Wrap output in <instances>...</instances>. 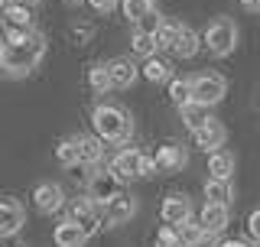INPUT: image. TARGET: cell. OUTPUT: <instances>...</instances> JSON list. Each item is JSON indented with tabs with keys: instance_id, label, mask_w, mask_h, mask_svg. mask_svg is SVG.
<instances>
[{
	"instance_id": "cell-1",
	"label": "cell",
	"mask_w": 260,
	"mask_h": 247,
	"mask_svg": "<svg viewBox=\"0 0 260 247\" xmlns=\"http://www.w3.org/2000/svg\"><path fill=\"white\" fill-rule=\"evenodd\" d=\"M46 55V36L39 29H10L7 43L0 46V69L10 78H23L43 62Z\"/></svg>"
},
{
	"instance_id": "cell-2",
	"label": "cell",
	"mask_w": 260,
	"mask_h": 247,
	"mask_svg": "<svg viewBox=\"0 0 260 247\" xmlns=\"http://www.w3.org/2000/svg\"><path fill=\"white\" fill-rule=\"evenodd\" d=\"M94 137H101L104 143H130L134 137V117L120 104H98L91 111Z\"/></svg>"
},
{
	"instance_id": "cell-3",
	"label": "cell",
	"mask_w": 260,
	"mask_h": 247,
	"mask_svg": "<svg viewBox=\"0 0 260 247\" xmlns=\"http://www.w3.org/2000/svg\"><path fill=\"white\" fill-rule=\"evenodd\" d=\"M202 43H205L208 52L218 55V59L231 55L234 46H238V23H234L231 16H218V20H211L208 29H205V36H202Z\"/></svg>"
},
{
	"instance_id": "cell-4",
	"label": "cell",
	"mask_w": 260,
	"mask_h": 247,
	"mask_svg": "<svg viewBox=\"0 0 260 247\" xmlns=\"http://www.w3.org/2000/svg\"><path fill=\"white\" fill-rule=\"evenodd\" d=\"M114 176L120 179V182H130V179H146V176H153V160L146 153L140 150H134V146H127V150H120L117 156L111 160V166H108Z\"/></svg>"
},
{
	"instance_id": "cell-5",
	"label": "cell",
	"mask_w": 260,
	"mask_h": 247,
	"mask_svg": "<svg viewBox=\"0 0 260 247\" xmlns=\"http://www.w3.org/2000/svg\"><path fill=\"white\" fill-rule=\"evenodd\" d=\"M189 91H192V101L215 108L218 101H224L228 81H224L221 75H215V72H202V75H192V78H189Z\"/></svg>"
},
{
	"instance_id": "cell-6",
	"label": "cell",
	"mask_w": 260,
	"mask_h": 247,
	"mask_svg": "<svg viewBox=\"0 0 260 247\" xmlns=\"http://www.w3.org/2000/svg\"><path fill=\"white\" fill-rule=\"evenodd\" d=\"M69 218L75 221V225L85 231L88 237L91 234H98L104 228V218H101V205L98 202H91V199H75L69 205Z\"/></svg>"
},
{
	"instance_id": "cell-7",
	"label": "cell",
	"mask_w": 260,
	"mask_h": 247,
	"mask_svg": "<svg viewBox=\"0 0 260 247\" xmlns=\"http://www.w3.org/2000/svg\"><path fill=\"white\" fill-rule=\"evenodd\" d=\"M134 215H137V199L130 192H124V189H120L117 195H111L108 202H101L104 225H127Z\"/></svg>"
},
{
	"instance_id": "cell-8",
	"label": "cell",
	"mask_w": 260,
	"mask_h": 247,
	"mask_svg": "<svg viewBox=\"0 0 260 247\" xmlns=\"http://www.w3.org/2000/svg\"><path fill=\"white\" fill-rule=\"evenodd\" d=\"M32 205H36L43 215H55L65 208V192L59 182H39L32 189Z\"/></svg>"
},
{
	"instance_id": "cell-9",
	"label": "cell",
	"mask_w": 260,
	"mask_h": 247,
	"mask_svg": "<svg viewBox=\"0 0 260 247\" xmlns=\"http://www.w3.org/2000/svg\"><path fill=\"white\" fill-rule=\"evenodd\" d=\"M26 225V208L16 199H0V237L20 234Z\"/></svg>"
},
{
	"instance_id": "cell-10",
	"label": "cell",
	"mask_w": 260,
	"mask_h": 247,
	"mask_svg": "<svg viewBox=\"0 0 260 247\" xmlns=\"http://www.w3.org/2000/svg\"><path fill=\"white\" fill-rule=\"evenodd\" d=\"M85 182H88V199L98 202V205L108 202L111 195H117V192H120V186H124V182H120V179L114 176L111 169H108V172H91V176H88Z\"/></svg>"
},
{
	"instance_id": "cell-11",
	"label": "cell",
	"mask_w": 260,
	"mask_h": 247,
	"mask_svg": "<svg viewBox=\"0 0 260 247\" xmlns=\"http://www.w3.org/2000/svg\"><path fill=\"white\" fill-rule=\"evenodd\" d=\"M202 49V36L195 33L192 26H185V23H176V36H173V46H169V52L176 55V59H195Z\"/></svg>"
},
{
	"instance_id": "cell-12",
	"label": "cell",
	"mask_w": 260,
	"mask_h": 247,
	"mask_svg": "<svg viewBox=\"0 0 260 247\" xmlns=\"http://www.w3.org/2000/svg\"><path fill=\"white\" fill-rule=\"evenodd\" d=\"M150 160H153V169L156 172H179L189 163V156H185V150L179 143H162V146H156V153Z\"/></svg>"
},
{
	"instance_id": "cell-13",
	"label": "cell",
	"mask_w": 260,
	"mask_h": 247,
	"mask_svg": "<svg viewBox=\"0 0 260 247\" xmlns=\"http://www.w3.org/2000/svg\"><path fill=\"white\" fill-rule=\"evenodd\" d=\"M192 137H195V143H199L205 153H211V150H218V146H224V140H228V127H224L221 120L208 117L199 130H192Z\"/></svg>"
},
{
	"instance_id": "cell-14",
	"label": "cell",
	"mask_w": 260,
	"mask_h": 247,
	"mask_svg": "<svg viewBox=\"0 0 260 247\" xmlns=\"http://www.w3.org/2000/svg\"><path fill=\"white\" fill-rule=\"evenodd\" d=\"M192 215V202H189V195H166L159 205V218H162V225H182L185 218Z\"/></svg>"
},
{
	"instance_id": "cell-15",
	"label": "cell",
	"mask_w": 260,
	"mask_h": 247,
	"mask_svg": "<svg viewBox=\"0 0 260 247\" xmlns=\"http://www.w3.org/2000/svg\"><path fill=\"white\" fill-rule=\"evenodd\" d=\"M228 221H231V211H228V205H218V202H205V208L199 215V225L211 234H221L228 228Z\"/></svg>"
},
{
	"instance_id": "cell-16",
	"label": "cell",
	"mask_w": 260,
	"mask_h": 247,
	"mask_svg": "<svg viewBox=\"0 0 260 247\" xmlns=\"http://www.w3.org/2000/svg\"><path fill=\"white\" fill-rule=\"evenodd\" d=\"M0 16H4L7 29H36L32 26V13L26 4H16V0H10V4H4V10H0Z\"/></svg>"
},
{
	"instance_id": "cell-17",
	"label": "cell",
	"mask_w": 260,
	"mask_h": 247,
	"mask_svg": "<svg viewBox=\"0 0 260 247\" xmlns=\"http://www.w3.org/2000/svg\"><path fill=\"white\" fill-rule=\"evenodd\" d=\"M108 75H111V88H130L140 75V69H137L130 59H111L108 62Z\"/></svg>"
},
{
	"instance_id": "cell-18",
	"label": "cell",
	"mask_w": 260,
	"mask_h": 247,
	"mask_svg": "<svg viewBox=\"0 0 260 247\" xmlns=\"http://www.w3.org/2000/svg\"><path fill=\"white\" fill-rule=\"evenodd\" d=\"M52 241H55V247H85L88 234L81 231V228H78L72 218H65V221H59V225H55Z\"/></svg>"
},
{
	"instance_id": "cell-19",
	"label": "cell",
	"mask_w": 260,
	"mask_h": 247,
	"mask_svg": "<svg viewBox=\"0 0 260 247\" xmlns=\"http://www.w3.org/2000/svg\"><path fill=\"white\" fill-rule=\"evenodd\" d=\"M75 143H78V163L98 166L104 160V140L101 137H75Z\"/></svg>"
},
{
	"instance_id": "cell-20",
	"label": "cell",
	"mask_w": 260,
	"mask_h": 247,
	"mask_svg": "<svg viewBox=\"0 0 260 247\" xmlns=\"http://www.w3.org/2000/svg\"><path fill=\"white\" fill-rule=\"evenodd\" d=\"M208 172L211 179H231L234 176V153H228L224 146L208 153Z\"/></svg>"
},
{
	"instance_id": "cell-21",
	"label": "cell",
	"mask_w": 260,
	"mask_h": 247,
	"mask_svg": "<svg viewBox=\"0 0 260 247\" xmlns=\"http://www.w3.org/2000/svg\"><path fill=\"white\" fill-rule=\"evenodd\" d=\"M179 114H182V123L189 130H199L202 123L211 117V108H208V104H199V101H185L182 108H179Z\"/></svg>"
},
{
	"instance_id": "cell-22",
	"label": "cell",
	"mask_w": 260,
	"mask_h": 247,
	"mask_svg": "<svg viewBox=\"0 0 260 247\" xmlns=\"http://www.w3.org/2000/svg\"><path fill=\"white\" fill-rule=\"evenodd\" d=\"M140 72H143L146 81H153V85H159V81H169V78H173V69H169V62L156 59V55H146V62H143Z\"/></svg>"
},
{
	"instance_id": "cell-23",
	"label": "cell",
	"mask_w": 260,
	"mask_h": 247,
	"mask_svg": "<svg viewBox=\"0 0 260 247\" xmlns=\"http://www.w3.org/2000/svg\"><path fill=\"white\" fill-rule=\"evenodd\" d=\"M205 199L218 202V205H231V199H234L231 179H208L205 182Z\"/></svg>"
},
{
	"instance_id": "cell-24",
	"label": "cell",
	"mask_w": 260,
	"mask_h": 247,
	"mask_svg": "<svg viewBox=\"0 0 260 247\" xmlns=\"http://www.w3.org/2000/svg\"><path fill=\"white\" fill-rule=\"evenodd\" d=\"M88 85H91L94 95L114 91V88H111V75H108V62H94L91 69H88Z\"/></svg>"
},
{
	"instance_id": "cell-25",
	"label": "cell",
	"mask_w": 260,
	"mask_h": 247,
	"mask_svg": "<svg viewBox=\"0 0 260 247\" xmlns=\"http://www.w3.org/2000/svg\"><path fill=\"white\" fill-rule=\"evenodd\" d=\"M55 160H59L65 169L75 166V163H78V143H75V137L59 140V146H55Z\"/></svg>"
},
{
	"instance_id": "cell-26",
	"label": "cell",
	"mask_w": 260,
	"mask_h": 247,
	"mask_svg": "<svg viewBox=\"0 0 260 247\" xmlns=\"http://www.w3.org/2000/svg\"><path fill=\"white\" fill-rule=\"evenodd\" d=\"M169 98H173V104H176V108H182L185 101H192L189 78H169Z\"/></svg>"
},
{
	"instance_id": "cell-27",
	"label": "cell",
	"mask_w": 260,
	"mask_h": 247,
	"mask_svg": "<svg viewBox=\"0 0 260 247\" xmlns=\"http://www.w3.org/2000/svg\"><path fill=\"white\" fill-rule=\"evenodd\" d=\"M130 49H134L137 55H153L156 52V43H153V33H140V29H134V39H130Z\"/></svg>"
},
{
	"instance_id": "cell-28",
	"label": "cell",
	"mask_w": 260,
	"mask_h": 247,
	"mask_svg": "<svg viewBox=\"0 0 260 247\" xmlns=\"http://www.w3.org/2000/svg\"><path fill=\"white\" fill-rule=\"evenodd\" d=\"M173 36H176V23H166L162 20L156 33H153V43H156V49H162V52H169V46H173Z\"/></svg>"
},
{
	"instance_id": "cell-29",
	"label": "cell",
	"mask_w": 260,
	"mask_h": 247,
	"mask_svg": "<svg viewBox=\"0 0 260 247\" xmlns=\"http://www.w3.org/2000/svg\"><path fill=\"white\" fill-rule=\"evenodd\" d=\"M150 7H153L150 0H120V10H124V16H127L130 23H137L146 10H150Z\"/></svg>"
},
{
	"instance_id": "cell-30",
	"label": "cell",
	"mask_w": 260,
	"mask_h": 247,
	"mask_svg": "<svg viewBox=\"0 0 260 247\" xmlns=\"http://www.w3.org/2000/svg\"><path fill=\"white\" fill-rule=\"evenodd\" d=\"M176 231H179V237H182V244H185V247H189V244L195 241V237H199L202 231H205V228H202V225H199V221H195V218L189 215V218H185V221H182V225H176Z\"/></svg>"
},
{
	"instance_id": "cell-31",
	"label": "cell",
	"mask_w": 260,
	"mask_h": 247,
	"mask_svg": "<svg viewBox=\"0 0 260 247\" xmlns=\"http://www.w3.org/2000/svg\"><path fill=\"white\" fill-rule=\"evenodd\" d=\"M156 247H185L179 231H176V225H162L156 231Z\"/></svg>"
},
{
	"instance_id": "cell-32",
	"label": "cell",
	"mask_w": 260,
	"mask_h": 247,
	"mask_svg": "<svg viewBox=\"0 0 260 247\" xmlns=\"http://www.w3.org/2000/svg\"><path fill=\"white\" fill-rule=\"evenodd\" d=\"M159 23H162V16H159V13H156V10L150 7V10H146V13L140 16V20L134 23V26L140 29V33H156V26H159Z\"/></svg>"
},
{
	"instance_id": "cell-33",
	"label": "cell",
	"mask_w": 260,
	"mask_h": 247,
	"mask_svg": "<svg viewBox=\"0 0 260 247\" xmlns=\"http://www.w3.org/2000/svg\"><path fill=\"white\" fill-rule=\"evenodd\" d=\"M189 247H221V241H218V234H211V231H202Z\"/></svg>"
},
{
	"instance_id": "cell-34",
	"label": "cell",
	"mask_w": 260,
	"mask_h": 247,
	"mask_svg": "<svg viewBox=\"0 0 260 247\" xmlns=\"http://www.w3.org/2000/svg\"><path fill=\"white\" fill-rule=\"evenodd\" d=\"M247 231H250V237L260 244V208L257 211H250V218H247Z\"/></svg>"
},
{
	"instance_id": "cell-35",
	"label": "cell",
	"mask_w": 260,
	"mask_h": 247,
	"mask_svg": "<svg viewBox=\"0 0 260 247\" xmlns=\"http://www.w3.org/2000/svg\"><path fill=\"white\" fill-rule=\"evenodd\" d=\"M88 4L94 7V10H101V13H108V10H114V4L117 0H88Z\"/></svg>"
},
{
	"instance_id": "cell-36",
	"label": "cell",
	"mask_w": 260,
	"mask_h": 247,
	"mask_svg": "<svg viewBox=\"0 0 260 247\" xmlns=\"http://www.w3.org/2000/svg\"><path fill=\"white\" fill-rule=\"evenodd\" d=\"M241 7L250 10V13H260V0H241Z\"/></svg>"
},
{
	"instance_id": "cell-37",
	"label": "cell",
	"mask_w": 260,
	"mask_h": 247,
	"mask_svg": "<svg viewBox=\"0 0 260 247\" xmlns=\"http://www.w3.org/2000/svg\"><path fill=\"white\" fill-rule=\"evenodd\" d=\"M7 33H10V29H7V23H4V16H0V46H4V43H7Z\"/></svg>"
},
{
	"instance_id": "cell-38",
	"label": "cell",
	"mask_w": 260,
	"mask_h": 247,
	"mask_svg": "<svg viewBox=\"0 0 260 247\" xmlns=\"http://www.w3.org/2000/svg\"><path fill=\"white\" fill-rule=\"evenodd\" d=\"M13 237H16V234H10V237H4V241H7L4 247H26V244H23V241H13Z\"/></svg>"
},
{
	"instance_id": "cell-39",
	"label": "cell",
	"mask_w": 260,
	"mask_h": 247,
	"mask_svg": "<svg viewBox=\"0 0 260 247\" xmlns=\"http://www.w3.org/2000/svg\"><path fill=\"white\" fill-rule=\"evenodd\" d=\"M221 247H247L244 241H228V244H221Z\"/></svg>"
},
{
	"instance_id": "cell-40",
	"label": "cell",
	"mask_w": 260,
	"mask_h": 247,
	"mask_svg": "<svg viewBox=\"0 0 260 247\" xmlns=\"http://www.w3.org/2000/svg\"><path fill=\"white\" fill-rule=\"evenodd\" d=\"M4 4H10V0H0V7H4Z\"/></svg>"
},
{
	"instance_id": "cell-41",
	"label": "cell",
	"mask_w": 260,
	"mask_h": 247,
	"mask_svg": "<svg viewBox=\"0 0 260 247\" xmlns=\"http://www.w3.org/2000/svg\"><path fill=\"white\" fill-rule=\"evenodd\" d=\"M26 4H39V0H26Z\"/></svg>"
},
{
	"instance_id": "cell-42",
	"label": "cell",
	"mask_w": 260,
	"mask_h": 247,
	"mask_svg": "<svg viewBox=\"0 0 260 247\" xmlns=\"http://www.w3.org/2000/svg\"><path fill=\"white\" fill-rule=\"evenodd\" d=\"M150 4H156V0H150Z\"/></svg>"
},
{
	"instance_id": "cell-43",
	"label": "cell",
	"mask_w": 260,
	"mask_h": 247,
	"mask_svg": "<svg viewBox=\"0 0 260 247\" xmlns=\"http://www.w3.org/2000/svg\"><path fill=\"white\" fill-rule=\"evenodd\" d=\"M257 247H260V244H257Z\"/></svg>"
}]
</instances>
